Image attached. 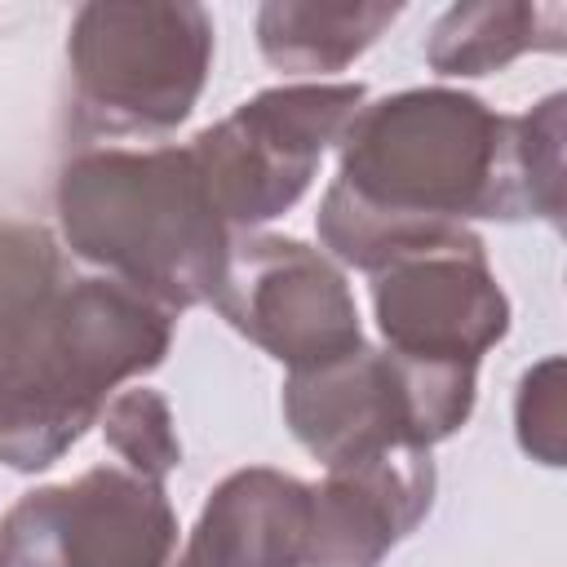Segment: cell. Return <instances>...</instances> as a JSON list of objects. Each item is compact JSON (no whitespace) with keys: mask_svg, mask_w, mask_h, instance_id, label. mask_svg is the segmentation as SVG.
Here are the masks:
<instances>
[{"mask_svg":"<svg viewBox=\"0 0 567 567\" xmlns=\"http://www.w3.org/2000/svg\"><path fill=\"white\" fill-rule=\"evenodd\" d=\"M62 221L75 248L164 301L217 292L221 217L190 151L93 155L62 177Z\"/></svg>","mask_w":567,"mask_h":567,"instance_id":"obj_1","label":"cell"},{"mask_svg":"<svg viewBox=\"0 0 567 567\" xmlns=\"http://www.w3.org/2000/svg\"><path fill=\"white\" fill-rule=\"evenodd\" d=\"M71 58L80 102L102 128H164L199 93L208 22L190 4H89Z\"/></svg>","mask_w":567,"mask_h":567,"instance_id":"obj_2","label":"cell"},{"mask_svg":"<svg viewBox=\"0 0 567 567\" xmlns=\"http://www.w3.org/2000/svg\"><path fill=\"white\" fill-rule=\"evenodd\" d=\"M359 89H279L208 128L190 159L217 217L261 221L292 204L323 142L354 115Z\"/></svg>","mask_w":567,"mask_h":567,"instance_id":"obj_3","label":"cell"},{"mask_svg":"<svg viewBox=\"0 0 567 567\" xmlns=\"http://www.w3.org/2000/svg\"><path fill=\"white\" fill-rule=\"evenodd\" d=\"M4 540L22 567H164L173 518L155 483L93 470L71 487L27 496Z\"/></svg>","mask_w":567,"mask_h":567,"instance_id":"obj_4","label":"cell"},{"mask_svg":"<svg viewBox=\"0 0 567 567\" xmlns=\"http://www.w3.org/2000/svg\"><path fill=\"white\" fill-rule=\"evenodd\" d=\"M394 270L377 284V315L394 354L416 363L474 368L505 332V297L483 270L470 235H443L390 261Z\"/></svg>","mask_w":567,"mask_h":567,"instance_id":"obj_5","label":"cell"},{"mask_svg":"<svg viewBox=\"0 0 567 567\" xmlns=\"http://www.w3.org/2000/svg\"><path fill=\"white\" fill-rule=\"evenodd\" d=\"M217 301L244 332L306 372L359 346L354 306L341 279L292 239H261L230 252Z\"/></svg>","mask_w":567,"mask_h":567,"instance_id":"obj_6","label":"cell"},{"mask_svg":"<svg viewBox=\"0 0 567 567\" xmlns=\"http://www.w3.org/2000/svg\"><path fill=\"white\" fill-rule=\"evenodd\" d=\"M315 492L270 470L235 474L204 509L186 567H306Z\"/></svg>","mask_w":567,"mask_h":567,"instance_id":"obj_7","label":"cell"},{"mask_svg":"<svg viewBox=\"0 0 567 567\" xmlns=\"http://www.w3.org/2000/svg\"><path fill=\"white\" fill-rule=\"evenodd\" d=\"M563 9H523V4H478L452 9L434 35L430 62L447 75H483L527 44H536V22L558 18Z\"/></svg>","mask_w":567,"mask_h":567,"instance_id":"obj_8","label":"cell"},{"mask_svg":"<svg viewBox=\"0 0 567 567\" xmlns=\"http://www.w3.org/2000/svg\"><path fill=\"white\" fill-rule=\"evenodd\" d=\"M0 567H4V558H0Z\"/></svg>","mask_w":567,"mask_h":567,"instance_id":"obj_9","label":"cell"}]
</instances>
